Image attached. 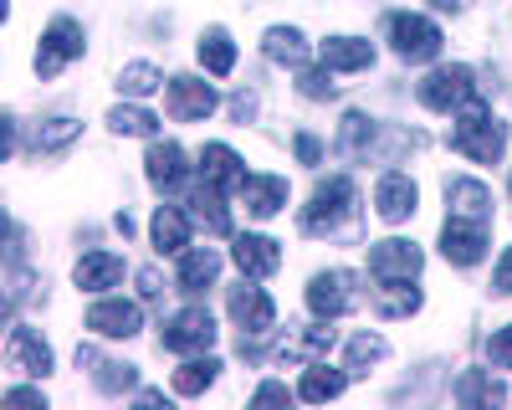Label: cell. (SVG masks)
Listing matches in <instances>:
<instances>
[{"mask_svg":"<svg viewBox=\"0 0 512 410\" xmlns=\"http://www.w3.org/2000/svg\"><path fill=\"white\" fill-rule=\"evenodd\" d=\"M318 57L333 72H364V67H374V47H369L364 36H328L323 47H318Z\"/></svg>","mask_w":512,"mask_h":410,"instance_id":"7402d4cb","label":"cell"},{"mask_svg":"<svg viewBox=\"0 0 512 410\" xmlns=\"http://www.w3.org/2000/svg\"><path fill=\"white\" fill-rule=\"evenodd\" d=\"M297 93H303V98H313V103L333 98V93H338L333 67H303V72H297Z\"/></svg>","mask_w":512,"mask_h":410,"instance_id":"74e56055","label":"cell"},{"mask_svg":"<svg viewBox=\"0 0 512 410\" xmlns=\"http://www.w3.org/2000/svg\"><path fill=\"white\" fill-rule=\"evenodd\" d=\"M374 313L379 318H410L420 313V287H410V277H390L374 287Z\"/></svg>","mask_w":512,"mask_h":410,"instance_id":"f1b7e54d","label":"cell"},{"mask_svg":"<svg viewBox=\"0 0 512 410\" xmlns=\"http://www.w3.org/2000/svg\"><path fill=\"white\" fill-rule=\"evenodd\" d=\"M231 262L241 267V277H272L277 267H282V246L272 241V236H256V231H246V236H236V246H231Z\"/></svg>","mask_w":512,"mask_h":410,"instance_id":"e0dca14e","label":"cell"},{"mask_svg":"<svg viewBox=\"0 0 512 410\" xmlns=\"http://www.w3.org/2000/svg\"><path fill=\"white\" fill-rule=\"evenodd\" d=\"M200 67H205L210 77H226V72L236 67V41H231V31L210 26V31L200 36Z\"/></svg>","mask_w":512,"mask_h":410,"instance_id":"1f68e13d","label":"cell"},{"mask_svg":"<svg viewBox=\"0 0 512 410\" xmlns=\"http://www.w3.org/2000/svg\"><path fill=\"white\" fill-rule=\"evenodd\" d=\"M216 88H210L205 77H169V113H175L180 123H200V118H210L216 113Z\"/></svg>","mask_w":512,"mask_h":410,"instance_id":"7c38bea8","label":"cell"},{"mask_svg":"<svg viewBox=\"0 0 512 410\" xmlns=\"http://www.w3.org/2000/svg\"><path fill=\"white\" fill-rule=\"evenodd\" d=\"M415 200H420V190H415L410 175H400V170L379 175V185H374V211H379V221H390V226L410 221V216H415Z\"/></svg>","mask_w":512,"mask_h":410,"instance_id":"5bb4252c","label":"cell"},{"mask_svg":"<svg viewBox=\"0 0 512 410\" xmlns=\"http://www.w3.org/2000/svg\"><path fill=\"white\" fill-rule=\"evenodd\" d=\"M72 277H77L82 293H108V287L123 282V257H113V252H88V257L72 267Z\"/></svg>","mask_w":512,"mask_h":410,"instance_id":"cb8c5ba5","label":"cell"},{"mask_svg":"<svg viewBox=\"0 0 512 410\" xmlns=\"http://www.w3.org/2000/svg\"><path fill=\"white\" fill-rule=\"evenodd\" d=\"M82 26L72 16H57L47 31H41V47H36V77H57L72 57H82Z\"/></svg>","mask_w":512,"mask_h":410,"instance_id":"52a82bcc","label":"cell"},{"mask_svg":"<svg viewBox=\"0 0 512 410\" xmlns=\"http://www.w3.org/2000/svg\"><path fill=\"white\" fill-rule=\"evenodd\" d=\"M338 344V328H333V318H318V323H308V328H287V339L277 344V364H287V369H308V364H318V359H328V349Z\"/></svg>","mask_w":512,"mask_h":410,"instance_id":"5b68a950","label":"cell"},{"mask_svg":"<svg viewBox=\"0 0 512 410\" xmlns=\"http://www.w3.org/2000/svg\"><path fill=\"white\" fill-rule=\"evenodd\" d=\"M390 41L405 62H436L441 57V26L431 16H415V11H395L390 16Z\"/></svg>","mask_w":512,"mask_h":410,"instance_id":"277c9868","label":"cell"},{"mask_svg":"<svg viewBox=\"0 0 512 410\" xmlns=\"http://www.w3.org/2000/svg\"><path fill=\"white\" fill-rule=\"evenodd\" d=\"M221 277V252L216 246H185L180 252V287L185 293H205Z\"/></svg>","mask_w":512,"mask_h":410,"instance_id":"44dd1931","label":"cell"},{"mask_svg":"<svg viewBox=\"0 0 512 410\" xmlns=\"http://www.w3.org/2000/svg\"><path fill=\"white\" fill-rule=\"evenodd\" d=\"M77 134H82V123L67 118V113H57V118H47V123H41V129L31 134V144H36V149H67Z\"/></svg>","mask_w":512,"mask_h":410,"instance_id":"8d00e7d4","label":"cell"},{"mask_svg":"<svg viewBox=\"0 0 512 410\" xmlns=\"http://www.w3.org/2000/svg\"><path fill=\"white\" fill-rule=\"evenodd\" d=\"M216 375H221V359L190 354V359L175 369V395H205L210 385H216Z\"/></svg>","mask_w":512,"mask_h":410,"instance_id":"4dcf8cb0","label":"cell"},{"mask_svg":"<svg viewBox=\"0 0 512 410\" xmlns=\"http://www.w3.org/2000/svg\"><path fill=\"white\" fill-rule=\"evenodd\" d=\"M77 369H88L93 385H98L103 395H123V390H134V380H139V369H134V364L103 359L93 344H82V349H77Z\"/></svg>","mask_w":512,"mask_h":410,"instance_id":"d6986e66","label":"cell"},{"mask_svg":"<svg viewBox=\"0 0 512 410\" xmlns=\"http://www.w3.org/2000/svg\"><path fill=\"white\" fill-rule=\"evenodd\" d=\"M108 123H113V134H128V139H154L159 134V118L149 108H134V103H118L108 113Z\"/></svg>","mask_w":512,"mask_h":410,"instance_id":"d6a6232c","label":"cell"},{"mask_svg":"<svg viewBox=\"0 0 512 410\" xmlns=\"http://www.w3.org/2000/svg\"><path fill=\"white\" fill-rule=\"evenodd\" d=\"M303 231L308 236H354L359 231V190L349 175H328L313 200L303 205Z\"/></svg>","mask_w":512,"mask_h":410,"instance_id":"6da1fadb","label":"cell"},{"mask_svg":"<svg viewBox=\"0 0 512 410\" xmlns=\"http://www.w3.org/2000/svg\"><path fill=\"white\" fill-rule=\"evenodd\" d=\"M487 231H492V226H482V221L446 216V226H441V252H446V262L477 267V262L487 257Z\"/></svg>","mask_w":512,"mask_h":410,"instance_id":"30bf717a","label":"cell"},{"mask_svg":"<svg viewBox=\"0 0 512 410\" xmlns=\"http://www.w3.org/2000/svg\"><path fill=\"white\" fill-rule=\"evenodd\" d=\"M6 405H26V410H47V395H41V390H26V385H16V390H6Z\"/></svg>","mask_w":512,"mask_h":410,"instance_id":"b9f144b4","label":"cell"},{"mask_svg":"<svg viewBox=\"0 0 512 410\" xmlns=\"http://www.w3.org/2000/svg\"><path fill=\"white\" fill-rule=\"evenodd\" d=\"M231 118H236V123H251V118H256V98H251V93H236V98H231Z\"/></svg>","mask_w":512,"mask_h":410,"instance_id":"f6af8a7d","label":"cell"},{"mask_svg":"<svg viewBox=\"0 0 512 410\" xmlns=\"http://www.w3.org/2000/svg\"><path fill=\"white\" fill-rule=\"evenodd\" d=\"M374 139H379V123L369 113H359V108L344 113V123H338V154L344 159H369Z\"/></svg>","mask_w":512,"mask_h":410,"instance_id":"f546056e","label":"cell"},{"mask_svg":"<svg viewBox=\"0 0 512 410\" xmlns=\"http://www.w3.org/2000/svg\"><path fill=\"white\" fill-rule=\"evenodd\" d=\"M415 98L431 108V113H456L461 103L482 98V88H477V72H472V67L451 62V67H436L425 82H415Z\"/></svg>","mask_w":512,"mask_h":410,"instance_id":"3957f363","label":"cell"},{"mask_svg":"<svg viewBox=\"0 0 512 410\" xmlns=\"http://www.w3.org/2000/svg\"><path fill=\"white\" fill-rule=\"evenodd\" d=\"M139 293H144L149 303H154V298H164V277H159L154 267H144V272H139Z\"/></svg>","mask_w":512,"mask_h":410,"instance_id":"ee69618b","label":"cell"},{"mask_svg":"<svg viewBox=\"0 0 512 410\" xmlns=\"http://www.w3.org/2000/svg\"><path fill=\"white\" fill-rule=\"evenodd\" d=\"M292 149H297V164H323V139L318 134H297Z\"/></svg>","mask_w":512,"mask_h":410,"instance_id":"ab89813d","label":"cell"},{"mask_svg":"<svg viewBox=\"0 0 512 410\" xmlns=\"http://www.w3.org/2000/svg\"><path fill=\"white\" fill-rule=\"evenodd\" d=\"M190 221H200L210 236H231V211H226V190H216V185H200L195 195H190Z\"/></svg>","mask_w":512,"mask_h":410,"instance_id":"d4e9b609","label":"cell"},{"mask_svg":"<svg viewBox=\"0 0 512 410\" xmlns=\"http://www.w3.org/2000/svg\"><path fill=\"white\" fill-rule=\"evenodd\" d=\"M451 149L466 154V159H477V164H497L502 149H507V123L482 98L461 103L456 108V129H451Z\"/></svg>","mask_w":512,"mask_h":410,"instance_id":"7a4b0ae2","label":"cell"},{"mask_svg":"<svg viewBox=\"0 0 512 410\" xmlns=\"http://www.w3.org/2000/svg\"><path fill=\"white\" fill-rule=\"evenodd\" d=\"M149 231H154V252H164V257H180L190 246V216L175 211V205H159Z\"/></svg>","mask_w":512,"mask_h":410,"instance_id":"484cf974","label":"cell"},{"mask_svg":"<svg viewBox=\"0 0 512 410\" xmlns=\"http://www.w3.org/2000/svg\"><path fill=\"white\" fill-rule=\"evenodd\" d=\"M144 175L154 190H180L190 180V164H185V149L175 139H154L149 144V159H144Z\"/></svg>","mask_w":512,"mask_h":410,"instance_id":"2e32d148","label":"cell"},{"mask_svg":"<svg viewBox=\"0 0 512 410\" xmlns=\"http://www.w3.org/2000/svg\"><path fill=\"white\" fill-rule=\"evenodd\" d=\"M139 405H164V390H139Z\"/></svg>","mask_w":512,"mask_h":410,"instance_id":"bcb514c9","label":"cell"},{"mask_svg":"<svg viewBox=\"0 0 512 410\" xmlns=\"http://www.w3.org/2000/svg\"><path fill=\"white\" fill-rule=\"evenodd\" d=\"M200 180H210L216 190H241V185H246L241 154H236L231 144H205V154H200Z\"/></svg>","mask_w":512,"mask_h":410,"instance_id":"ffe728a7","label":"cell"},{"mask_svg":"<svg viewBox=\"0 0 512 410\" xmlns=\"http://www.w3.org/2000/svg\"><path fill=\"white\" fill-rule=\"evenodd\" d=\"M88 328L98 339H134L139 328H144V313L139 303H123V298H98L88 308Z\"/></svg>","mask_w":512,"mask_h":410,"instance_id":"4fadbf2b","label":"cell"},{"mask_svg":"<svg viewBox=\"0 0 512 410\" xmlns=\"http://www.w3.org/2000/svg\"><path fill=\"white\" fill-rule=\"evenodd\" d=\"M446 216H461V221H482L492 226V190L472 175H456L446 180Z\"/></svg>","mask_w":512,"mask_h":410,"instance_id":"9a60e30c","label":"cell"},{"mask_svg":"<svg viewBox=\"0 0 512 410\" xmlns=\"http://www.w3.org/2000/svg\"><path fill=\"white\" fill-rule=\"evenodd\" d=\"M456 400H461V405H502L507 395H502V385H497L492 375H482V369H466V375L456 380Z\"/></svg>","mask_w":512,"mask_h":410,"instance_id":"836d02e7","label":"cell"},{"mask_svg":"<svg viewBox=\"0 0 512 410\" xmlns=\"http://www.w3.org/2000/svg\"><path fill=\"white\" fill-rule=\"evenodd\" d=\"M241 200H246V211H251L256 221H267V216H277L282 205H287V180H282V175H246Z\"/></svg>","mask_w":512,"mask_h":410,"instance_id":"603a6c76","label":"cell"},{"mask_svg":"<svg viewBox=\"0 0 512 410\" xmlns=\"http://www.w3.org/2000/svg\"><path fill=\"white\" fill-rule=\"evenodd\" d=\"M231 318L246 328V334H272V323H277V303L262 293V287H231Z\"/></svg>","mask_w":512,"mask_h":410,"instance_id":"ac0fdd59","label":"cell"},{"mask_svg":"<svg viewBox=\"0 0 512 410\" xmlns=\"http://www.w3.org/2000/svg\"><path fill=\"white\" fill-rule=\"evenodd\" d=\"M159 344L169 354H205L216 344V318H210V308H185L159 328Z\"/></svg>","mask_w":512,"mask_h":410,"instance_id":"8992f818","label":"cell"},{"mask_svg":"<svg viewBox=\"0 0 512 410\" xmlns=\"http://www.w3.org/2000/svg\"><path fill=\"white\" fill-rule=\"evenodd\" d=\"M384 354H390V344H384L379 334H359V339H349L344 369H349V375H369V364H379Z\"/></svg>","mask_w":512,"mask_h":410,"instance_id":"d590c367","label":"cell"},{"mask_svg":"<svg viewBox=\"0 0 512 410\" xmlns=\"http://www.w3.org/2000/svg\"><path fill=\"white\" fill-rule=\"evenodd\" d=\"M354 303H359V277L344 272V267L318 272V277L308 282V308H313L318 318H344Z\"/></svg>","mask_w":512,"mask_h":410,"instance_id":"ba28073f","label":"cell"},{"mask_svg":"<svg viewBox=\"0 0 512 410\" xmlns=\"http://www.w3.org/2000/svg\"><path fill=\"white\" fill-rule=\"evenodd\" d=\"M6 364L16 369V375H36V380H47V375H52V344L41 339L36 328L11 323V339H6Z\"/></svg>","mask_w":512,"mask_h":410,"instance_id":"9c48e42d","label":"cell"},{"mask_svg":"<svg viewBox=\"0 0 512 410\" xmlns=\"http://www.w3.org/2000/svg\"><path fill=\"white\" fill-rule=\"evenodd\" d=\"M492 293H502V298H512V246L497 257V267H492Z\"/></svg>","mask_w":512,"mask_h":410,"instance_id":"60d3db41","label":"cell"},{"mask_svg":"<svg viewBox=\"0 0 512 410\" xmlns=\"http://www.w3.org/2000/svg\"><path fill=\"white\" fill-rule=\"evenodd\" d=\"M420 267H425V252L415 241H400V236H390V241H374L369 246V272L379 277V282H390V277H420Z\"/></svg>","mask_w":512,"mask_h":410,"instance_id":"8fae6325","label":"cell"},{"mask_svg":"<svg viewBox=\"0 0 512 410\" xmlns=\"http://www.w3.org/2000/svg\"><path fill=\"white\" fill-rule=\"evenodd\" d=\"M159 88H164V72L149 67V62H128V67L118 72V93H123V98H149V93H159Z\"/></svg>","mask_w":512,"mask_h":410,"instance_id":"e575fe53","label":"cell"},{"mask_svg":"<svg viewBox=\"0 0 512 410\" xmlns=\"http://www.w3.org/2000/svg\"><path fill=\"white\" fill-rule=\"evenodd\" d=\"M262 52H267L277 67H292V72L308 67V41H303V31H297V26H272V31L262 36Z\"/></svg>","mask_w":512,"mask_h":410,"instance_id":"4316f807","label":"cell"},{"mask_svg":"<svg viewBox=\"0 0 512 410\" xmlns=\"http://www.w3.org/2000/svg\"><path fill=\"white\" fill-rule=\"evenodd\" d=\"M349 385V369H328L323 359L303 369V385H297V400H308V405H323V400H338Z\"/></svg>","mask_w":512,"mask_h":410,"instance_id":"83f0119b","label":"cell"},{"mask_svg":"<svg viewBox=\"0 0 512 410\" xmlns=\"http://www.w3.org/2000/svg\"><path fill=\"white\" fill-rule=\"evenodd\" d=\"M436 11H461V0H431Z\"/></svg>","mask_w":512,"mask_h":410,"instance_id":"7dc6e473","label":"cell"},{"mask_svg":"<svg viewBox=\"0 0 512 410\" xmlns=\"http://www.w3.org/2000/svg\"><path fill=\"white\" fill-rule=\"evenodd\" d=\"M487 359H492V369H512V323L487 339Z\"/></svg>","mask_w":512,"mask_h":410,"instance_id":"f35d334b","label":"cell"},{"mask_svg":"<svg viewBox=\"0 0 512 410\" xmlns=\"http://www.w3.org/2000/svg\"><path fill=\"white\" fill-rule=\"evenodd\" d=\"M251 400H256V405H287L292 395H287V385H277V380H267V385H262V390H256Z\"/></svg>","mask_w":512,"mask_h":410,"instance_id":"7bdbcfd3","label":"cell"}]
</instances>
